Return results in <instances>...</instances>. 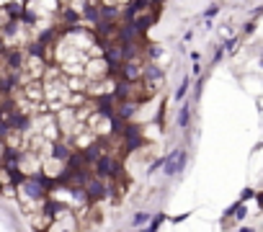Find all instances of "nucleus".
<instances>
[{"instance_id":"f257e3e1","label":"nucleus","mask_w":263,"mask_h":232,"mask_svg":"<svg viewBox=\"0 0 263 232\" xmlns=\"http://www.w3.org/2000/svg\"><path fill=\"white\" fill-rule=\"evenodd\" d=\"M29 219V227L34 232H52V225H54V214H52V206H44V209H37V212L26 214Z\"/></svg>"},{"instance_id":"f03ea898","label":"nucleus","mask_w":263,"mask_h":232,"mask_svg":"<svg viewBox=\"0 0 263 232\" xmlns=\"http://www.w3.org/2000/svg\"><path fill=\"white\" fill-rule=\"evenodd\" d=\"M83 73L90 77V80H106L109 73H111V62L106 60V57H90V60L85 62Z\"/></svg>"},{"instance_id":"7ed1b4c3","label":"nucleus","mask_w":263,"mask_h":232,"mask_svg":"<svg viewBox=\"0 0 263 232\" xmlns=\"http://www.w3.org/2000/svg\"><path fill=\"white\" fill-rule=\"evenodd\" d=\"M163 165H165V173H168V176L178 173L181 165H184V153H181V150H173V153L168 155V160H163Z\"/></svg>"},{"instance_id":"20e7f679","label":"nucleus","mask_w":263,"mask_h":232,"mask_svg":"<svg viewBox=\"0 0 263 232\" xmlns=\"http://www.w3.org/2000/svg\"><path fill=\"white\" fill-rule=\"evenodd\" d=\"M0 196H3V199H16V183L0 186Z\"/></svg>"},{"instance_id":"39448f33","label":"nucleus","mask_w":263,"mask_h":232,"mask_svg":"<svg viewBox=\"0 0 263 232\" xmlns=\"http://www.w3.org/2000/svg\"><path fill=\"white\" fill-rule=\"evenodd\" d=\"M178 124H181V126L188 124V109H181V111H178Z\"/></svg>"},{"instance_id":"423d86ee","label":"nucleus","mask_w":263,"mask_h":232,"mask_svg":"<svg viewBox=\"0 0 263 232\" xmlns=\"http://www.w3.org/2000/svg\"><path fill=\"white\" fill-rule=\"evenodd\" d=\"M186 88H188V77H186L184 83H181V88L176 90V98H184V96H186Z\"/></svg>"},{"instance_id":"0eeeda50","label":"nucleus","mask_w":263,"mask_h":232,"mask_svg":"<svg viewBox=\"0 0 263 232\" xmlns=\"http://www.w3.org/2000/svg\"><path fill=\"white\" fill-rule=\"evenodd\" d=\"M140 222H147V214H137L134 217V225H140Z\"/></svg>"}]
</instances>
